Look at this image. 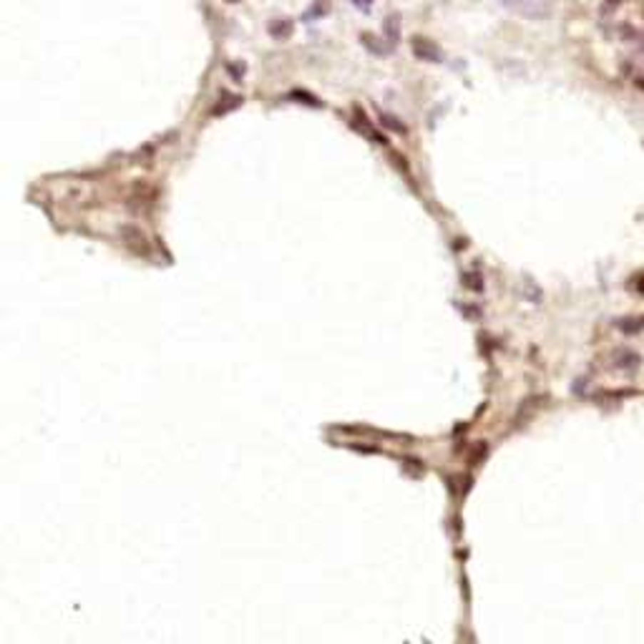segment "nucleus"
Returning <instances> with one entry per match:
<instances>
[{"instance_id":"nucleus-1","label":"nucleus","mask_w":644,"mask_h":644,"mask_svg":"<svg viewBox=\"0 0 644 644\" xmlns=\"http://www.w3.org/2000/svg\"><path fill=\"white\" fill-rule=\"evenodd\" d=\"M501 3L523 18H543L551 8V0H501Z\"/></svg>"},{"instance_id":"nucleus-2","label":"nucleus","mask_w":644,"mask_h":644,"mask_svg":"<svg viewBox=\"0 0 644 644\" xmlns=\"http://www.w3.org/2000/svg\"><path fill=\"white\" fill-rule=\"evenodd\" d=\"M413 53H416V58L431 61V63H438V61H441V51H438L436 43L428 41V38H413Z\"/></svg>"},{"instance_id":"nucleus-3","label":"nucleus","mask_w":644,"mask_h":644,"mask_svg":"<svg viewBox=\"0 0 644 644\" xmlns=\"http://www.w3.org/2000/svg\"><path fill=\"white\" fill-rule=\"evenodd\" d=\"M292 31H295V23L290 21V18H275V21L270 23V33L277 38V41H285V38H290V36H292Z\"/></svg>"},{"instance_id":"nucleus-4","label":"nucleus","mask_w":644,"mask_h":644,"mask_svg":"<svg viewBox=\"0 0 644 644\" xmlns=\"http://www.w3.org/2000/svg\"><path fill=\"white\" fill-rule=\"evenodd\" d=\"M373 3H375V0H352V6H355L357 11H365V13L373 8Z\"/></svg>"},{"instance_id":"nucleus-5","label":"nucleus","mask_w":644,"mask_h":644,"mask_svg":"<svg viewBox=\"0 0 644 644\" xmlns=\"http://www.w3.org/2000/svg\"><path fill=\"white\" fill-rule=\"evenodd\" d=\"M229 3H237V0H229Z\"/></svg>"}]
</instances>
